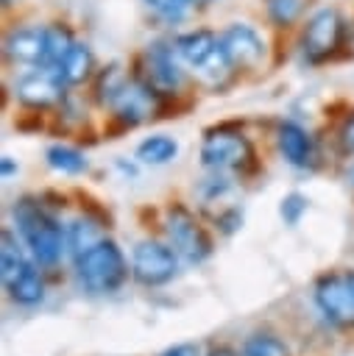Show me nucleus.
<instances>
[{
  "mask_svg": "<svg viewBox=\"0 0 354 356\" xmlns=\"http://www.w3.org/2000/svg\"><path fill=\"white\" fill-rule=\"evenodd\" d=\"M162 228H164V236L167 242L176 248V253L187 261V264H201L212 256L215 250V242H212V234L206 231V225L198 220V214L181 203V200H173L167 203L164 209V217H162Z\"/></svg>",
  "mask_w": 354,
  "mask_h": 356,
  "instance_id": "9d476101",
  "label": "nucleus"
},
{
  "mask_svg": "<svg viewBox=\"0 0 354 356\" xmlns=\"http://www.w3.org/2000/svg\"><path fill=\"white\" fill-rule=\"evenodd\" d=\"M181 153V145L176 136L170 134H151L145 139H139V145L134 147V159L145 167H164L173 164Z\"/></svg>",
  "mask_w": 354,
  "mask_h": 356,
  "instance_id": "4be33fe9",
  "label": "nucleus"
},
{
  "mask_svg": "<svg viewBox=\"0 0 354 356\" xmlns=\"http://www.w3.org/2000/svg\"><path fill=\"white\" fill-rule=\"evenodd\" d=\"M137 164H139L137 159H134V161H125L123 156H120V159H114V170H120L125 178H137Z\"/></svg>",
  "mask_w": 354,
  "mask_h": 356,
  "instance_id": "473e14b6",
  "label": "nucleus"
},
{
  "mask_svg": "<svg viewBox=\"0 0 354 356\" xmlns=\"http://www.w3.org/2000/svg\"><path fill=\"white\" fill-rule=\"evenodd\" d=\"M3 64L11 70L42 67L47 53V19L14 17L3 31Z\"/></svg>",
  "mask_w": 354,
  "mask_h": 356,
  "instance_id": "9b49d317",
  "label": "nucleus"
},
{
  "mask_svg": "<svg viewBox=\"0 0 354 356\" xmlns=\"http://www.w3.org/2000/svg\"><path fill=\"white\" fill-rule=\"evenodd\" d=\"M11 220L39 267H56L61 261L67 248V225H61L56 209L42 195H20L11 203Z\"/></svg>",
  "mask_w": 354,
  "mask_h": 356,
  "instance_id": "f03ea898",
  "label": "nucleus"
},
{
  "mask_svg": "<svg viewBox=\"0 0 354 356\" xmlns=\"http://www.w3.org/2000/svg\"><path fill=\"white\" fill-rule=\"evenodd\" d=\"M206 356H243V353H237V350L229 348V345H215V348H209Z\"/></svg>",
  "mask_w": 354,
  "mask_h": 356,
  "instance_id": "f704fd0d",
  "label": "nucleus"
},
{
  "mask_svg": "<svg viewBox=\"0 0 354 356\" xmlns=\"http://www.w3.org/2000/svg\"><path fill=\"white\" fill-rule=\"evenodd\" d=\"M198 161L203 170L231 172L240 181L254 178L259 172V153L254 139L243 131L240 122L209 125L198 145Z\"/></svg>",
  "mask_w": 354,
  "mask_h": 356,
  "instance_id": "39448f33",
  "label": "nucleus"
},
{
  "mask_svg": "<svg viewBox=\"0 0 354 356\" xmlns=\"http://www.w3.org/2000/svg\"><path fill=\"white\" fill-rule=\"evenodd\" d=\"M8 92L17 100V106H22L28 114H53L72 89L61 81V75L53 67L42 64L28 70H14Z\"/></svg>",
  "mask_w": 354,
  "mask_h": 356,
  "instance_id": "1a4fd4ad",
  "label": "nucleus"
},
{
  "mask_svg": "<svg viewBox=\"0 0 354 356\" xmlns=\"http://www.w3.org/2000/svg\"><path fill=\"white\" fill-rule=\"evenodd\" d=\"M53 117H56V122L61 125L64 134H72V131L86 128V103H84V97L78 95V89H72V92L61 100V106L53 111Z\"/></svg>",
  "mask_w": 354,
  "mask_h": 356,
  "instance_id": "393cba45",
  "label": "nucleus"
},
{
  "mask_svg": "<svg viewBox=\"0 0 354 356\" xmlns=\"http://www.w3.org/2000/svg\"><path fill=\"white\" fill-rule=\"evenodd\" d=\"M178 253L170 242L162 239H142L134 245L131 253V275L142 286H164L178 275Z\"/></svg>",
  "mask_w": 354,
  "mask_h": 356,
  "instance_id": "ddd939ff",
  "label": "nucleus"
},
{
  "mask_svg": "<svg viewBox=\"0 0 354 356\" xmlns=\"http://www.w3.org/2000/svg\"><path fill=\"white\" fill-rule=\"evenodd\" d=\"M20 242L22 239H17V234L11 228H3V234H0V278H3V284L8 278H14L17 270L28 261Z\"/></svg>",
  "mask_w": 354,
  "mask_h": 356,
  "instance_id": "a878e982",
  "label": "nucleus"
},
{
  "mask_svg": "<svg viewBox=\"0 0 354 356\" xmlns=\"http://www.w3.org/2000/svg\"><path fill=\"white\" fill-rule=\"evenodd\" d=\"M334 147L343 159L354 156V108H348L334 128Z\"/></svg>",
  "mask_w": 354,
  "mask_h": 356,
  "instance_id": "c85d7f7f",
  "label": "nucleus"
},
{
  "mask_svg": "<svg viewBox=\"0 0 354 356\" xmlns=\"http://www.w3.org/2000/svg\"><path fill=\"white\" fill-rule=\"evenodd\" d=\"M6 292L8 298L17 303V306H36L45 300V278L39 273V264L33 259H28L14 278H8L6 284Z\"/></svg>",
  "mask_w": 354,
  "mask_h": 356,
  "instance_id": "aec40b11",
  "label": "nucleus"
},
{
  "mask_svg": "<svg viewBox=\"0 0 354 356\" xmlns=\"http://www.w3.org/2000/svg\"><path fill=\"white\" fill-rule=\"evenodd\" d=\"M346 58H354V14L348 17V28H346Z\"/></svg>",
  "mask_w": 354,
  "mask_h": 356,
  "instance_id": "72a5a7b5",
  "label": "nucleus"
},
{
  "mask_svg": "<svg viewBox=\"0 0 354 356\" xmlns=\"http://www.w3.org/2000/svg\"><path fill=\"white\" fill-rule=\"evenodd\" d=\"M237 175H231V172H220V170H203V175L198 178V184H195V197H198V203L206 209V206H212V203H220V200H226L231 192H234V186H237Z\"/></svg>",
  "mask_w": 354,
  "mask_h": 356,
  "instance_id": "5701e85b",
  "label": "nucleus"
},
{
  "mask_svg": "<svg viewBox=\"0 0 354 356\" xmlns=\"http://www.w3.org/2000/svg\"><path fill=\"white\" fill-rule=\"evenodd\" d=\"M106 228H109V217L92 214V211H84L75 220H70L67 222V248H70V253L78 256V253L95 248L98 242H103Z\"/></svg>",
  "mask_w": 354,
  "mask_h": 356,
  "instance_id": "6ab92c4d",
  "label": "nucleus"
},
{
  "mask_svg": "<svg viewBox=\"0 0 354 356\" xmlns=\"http://www.w3.org/2000/svg\"><path fill=\"white\" fill-rule=\"evenodd\" d=\"M128 64L148 86H153L170 103L173 111L190 97V89L195 86L170 33H153Z\"/></svg>",
  "mask_w": 354,
  "mask_h": 356,
  "instance_id": "7ed1b4c3",
  "label": "nucleus"
},
{
  "mask_svg": "<svg viewBox=\"0 0 354 356\" xmlns=\"http://www.w3.org/2000/svg\"><path fill=\"white\" fill-rule=\"evenodd\" d=\"M0 6H3V14L11 17L14 11H20V8L25 6V0H0Z\"/></svg>",
  "mask_w": 354,
  "mask_h": 356,
  "instance_id": "c9c22d12",
  "label": "nucleus"
},
{
  "mask_svg": "<svg viewBox=\"0 0 354 356\" xmlns=\"http://www.w3.org/2000/svg\"><path fill=\"white\" fill-rule=\"evenodd\" d=\"M348 273H351V278H354V270H348Z\"/></svg>",
  "mask_w": 354,
  "mask_h": 356,
  "instance_id": "4c0bfd02",
  "label": "nucleus"
},
{
  "mask_svg": "<svg viewBox=\"0 0 354 356\" xmlns=\"http://www.w3.org/2000/svg\"><path fill=\"white\" fill-rule=\"evenodd\" d=\"M45 164L59 172V175H67V178H78V175H86L89 172V156L86 150H81L78 145H70V142H53L45 147Z\"/></svg>",
  "mask_w": 354,
  "mask_h": 356,
  "instance_id": "412c9836",
  "label": "nucleus"
},
{
  "mask_svg": "<svg viewBox=\"0 0 354 356\" xmlns=\"http://www.w3.org/2000/svg\"><path fill=\"white\" fill-rule=\"evenodd\" d=\"M128 261L120 245L106 236L95 248L75 256V278L89 295H114L128 281Z\"/></svg>",
  "mask_w": 354,
  "mask_h": 356,
  "instance_id": "6e6552de",
  "label": "nucleus"
},
{
  "mask_svg": "<svg viewBox=\"0 0 354 356\" xmlns=\"http://www.w3.org/2000/svg\"><path fill=\"white\" fill-rule=\"evenodd\" d=\"M17 172H20L17 159H14V156H3V159H0V175L8 181V178H11V175H17Z\"/></svg>",
  "mask_w": 354,
  "mask_h": 356,
  "instance_id": "2f4dec72",
  "label": "nucleus"
},
{
  "mask_svg": "<svg viewBox=\"0 0 354 356\" xmlns=\"http://www.w3.org/2000/svg\"><path fill=\"white\" fill-rule=\"evenodd\" d=\"M167 111H173L170 103L131 70V75L123 83V89L103 108V114H106L103 134L109 139H114L117 134H128V131H134V128H139L145 122H153L159 117H170Z\"/></svg>",
  "mask_w": 354,
  "mask_h": 356,
  "instance_id": "423d86ee",
  "label": "nucleus"
},
{
  "mask_svg": "<svg viewBox=\"0 0 354 356\" xmlns=\"http://www.w3.org/2000/svg\"><path fill=\"white\" fill-rule=\"evenodd\" d=\"M243 356H293L290 348L284 345V339H279L276 334L268 331H256L245 339L243 345Z\"/></svg>",
  "mask_w": 354,
  "mask_h": 356,
  "instance_id": "bb28decb",
  "label": "nucleus"
},
{
  "mask_svg": "<svg viewBox=\"0 0 354 356\" xmlns=\"http://www.w3.org/2000/svg\"><path fill=\"white\" fill-rule=\"evenodd\" d=\"M128 75H131V64H125V61H106V64H100L95 78H92V83H89V92H86L92 106H98L103 111L111 103V97L123 89Z\"/></svg>",
  "mask_w": 354,
  "mask_h": 356,
  "instance_id": "a211bd4d",
  "label": "nucleus"
},
{
  "mask_svg": "<svg viewBox=\"0 0 354 356\" xmlns=\"http://www.w3.org/2000/svg\"><path fill=\"white\" fill-rule=\"evenodd\" d=\"M98 67H100V64H98V56H95L92 42L84 39V36H78V39L72 42V47L64 53V58H61L53 70L61 75V81H64L70 89H81V86H89V83H92Z\"/></svg>",
  "mask_w": 354,
  "mask_h": 356,
  "instance_id": "dca6fc26",
  "label": "nucleus"
},
{
  "mask_svg": "<svg viewBox=\"0 0 354 356\" xmlns=\"http://www.w3.org/2000/svg\"><path fill=\"white\" fill-rule=\"evenodd\" d=\"M273 147L279 153V159L298 170V172H315L323 164V153H321V142L318 136L298 120H279L273 128Z\"/></svg>",
  "mask_w": 354,
  "mask_h": 356,
  "instance_id": "f8f14e48",
  "label": "nucleus"
},
{
  "mask_svg": "<svg viewBox=\"0 0 354 356\" xmlns=\"http://www.w3.org/2000/svg\"><path fill=\"white\" fill-rule=\"evenodd\" d=\"M346 28L348 14L334 3H315L312 11L298 25L295 56L304 67H323L346 56Z\"/></svg>",
  "mask_w": 354,
  "mask_h": 356,
  "instance_id": "20e7f679",
  "label": "nucleus"
},
{
  "mask_svg": "<svg viewBox=\"0 0 354 356\" xmlns=\"http://www.w3.org/2000/svg\"><path fill=\"white\" fill-rule=\"evenodd\" d=\"M270 28L265 22H254L248 17H231L220 25L223 47L234 64V70L243 75H259L270 67L273 42Z\"/></svg>",
  "mask_w": 354,
  "mask_h": 356,
  "instance_id": "0eeeda50",
  "label": "nucleus"
},
{
  "mask_svg": "<svg viewBox=\"0 0 354 356\" xmlns=\"http://www.w3.org/2000/svg\"><path fill=\"white\" fill-rule=\"evenodd\" d=\"M78 39L75 25L67 17H50L47 19V53H45V67H56L64 53L72 47V42Z\"/></svg>",
  "mask_w": 354,
  "mask_h": 356,
  "instance_id": "b1692460",
  "label": "nucleus"
},
{
  "mask_svg": "<svg viewBox=\"0 0 354 356\" xmlns=\"http://www.w3.org/2000/svg\"><path fill=\"white\" fill-rule=\"evenodd\" d=\"M159 356H201V350H198V345H192V342H181V345L164 348Z\"/></svg>",
  "mask_w": 354,
  "mask_h": 356,
  "instance_id": "7c9ffc66",
  "label": "nucleus"
},
{
  "mask_svg": "<svg viewBox=\"0 0 354 356\" xmlns=\"http://www.w3.org/2000/svg\"><path fill=\"white\" fill-rule=\"evenodd\" d=\"M307 209H309V197L304 195V192H287L282 200H279V217H282V222L284 225H298L301 222V217L307 214Z\"/></svg>",
  "mask_w": 354,
  "mask_h": 356,
  "instance_id": "cd10ccee",
  "label": "nucleus"
},
{
  "mask_svg": "<svg viewBox=\"0 0 354 356\" xmlns=\"http://www.w3.org/2000/svg\"><path fill=\"white\" fill-rule=\"evenodd\" d=\"M312 300L334 328H354V278L351 273H323L312 286Z\"/></svg>",
  "mask_w": 354,
  "mask_h": 356,
  "instance_id": "4468645a",
  "label": "nucleus"
},
{
  "mask_svg": "<svg viewBox=\"0 0 354 356\" xmlns=\"http://www.w3.org/2000/svg\"><path fill=\"white\" fill-rule=\"evenodd\" d=\"M262 22L273 33H295L304 17L312 11L315 0H259Z\"/></svg>",
  "mask_w": 354,
  "mask_h": 356,
  "instance_id": "f3484780",
  "label": "nucleus"
},
{
  "mask_svg": "<svg viewBox=\"0 0 354 356\" xmlns=\"http://www.w3.org/2000/svg\"><path fill=\"white\" fill-rule=\"evenodd\" d=\"M217 0H192V6L198 8V11H203V8H209V6H215Z\"/></svg>",
  "mask_w": 354,
  "mask_h": 356,
  "instance_id": "e433bc0d",
  "label": "nucleus"
},
{
  "mask_svg": "<svg viewBox=\"0 0 354 356\" xmlns=\"http://www.w3.org/2000/svg\"><path fill=\"white\" fill-rule=\"evenodd\" d=\"M139 8L156 33H176L192 25L198 14L192 0H139Z\"/></svg>",
  "mask_w": 354,
  "mask_h": 356,
  "instance_id": "2eb2a0df",
  "label": "nucleus"
},
{
  "mask_svg": "<svg viewBox=\"0 0 354 356\" xmlns=\"http://www.w3.org/2000/svg\"><path fill=\"white\" fill-rule=\"evenodd\" d=\"M243 209L240 206H223L215 217H212V222H215V228H217V234H223V236H234L240 228H243Z\"/></svg>",
  "mask_w": 354,
  "mask_h": 356,
  "instance_id": "c756f323",
  "label": "nucleus"
},
{
  "mask_svg": "<svg viewBox=\"0 0 354 356\" xmlns=\"http://www.w3.org/2000/svg\"><path fill=\"white\" fill-rule=\"evenodd\" d=\"M170 36H173V44H176L184 67L190 70L195 86L223 95L226 89H231L240 81V72L234 70V64L223 47L220 28L192 22Z\"/></svg>",
  "mask_w": 354,
  "mask_h": 356,
  "instance_id": "f257e3e1",
  "label": "nucleus"
}]
</instances>
